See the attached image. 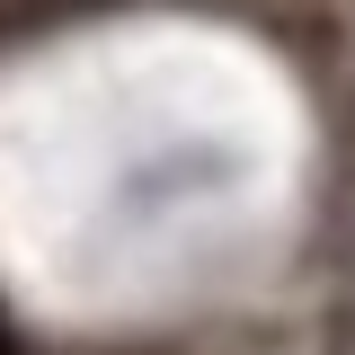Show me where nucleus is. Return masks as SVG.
<instances>
[{"mask_svg": "<svg viewBox=\"0 0 355 355\" xmlns=\"http://www.w3.org/2000/svg\"><path fill=\"white\" fill-rule=\"evenodd\" d=\"M0 355H18V347H9V329H0Z\"/></svg>", "mask_w": 355, "mask_h": 355, "instance_id": "obj_1", "label": "nucleus"}]
</instances>
